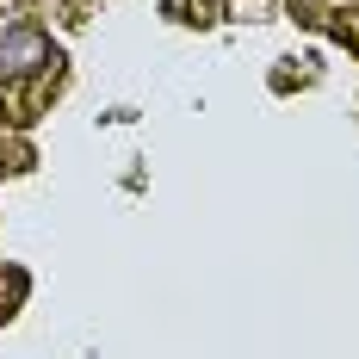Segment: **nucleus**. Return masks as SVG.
Instances as JSON below:
<instances>
[{
	"instance_id": "f257e3e1",
	"label": "nucleus",
	"mask_w": 359,
	"mask_h": 359,
	"mask_svg": "<svg viewBox=\"0 0 359 359\" xmlns=\"http://www.w3.org/2000/svg\"><path fill=\"white\" fill-rule=\"evenodd\" d=\"M56 62V50H50V37L32 32V25H19V32L0 37V74H32V69H50Z\"/></svg>"
}]
</instances>
